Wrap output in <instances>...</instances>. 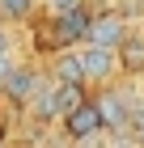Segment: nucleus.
Wrapping results in <instances>:
<instances>
[{
    "label": "nucleus",
    "instance_id": "nucleus-1",
    "mask_svg": "<svg viewBox=\"0 0 144 148\" xmlns=\"http://www.w3.org/2000/svg\"><path fill=\"white\" fill-rule=\"evenodd\" d=\"M47 85V72L43 68H30V64H13L4 76H0V97L4 102H13V106H30L34 102V93Z\"/></svg>",
    "mask_w": 144,
    "mask_h": 148
},
{
    "label": "nucleus",
    "instance_id": "nucleus-2",
    "mask_svg": "<svg viewBox=\"0 0 144 148\" xmlns=\"http://www.w3.org/2000/svg\"><path fill=\"white\" fill-rule=\"evenodd\" d=\"M132 93L136 89H123V85H102V93L93 97L102 110V127H106V136H119L132 127Z\"/></svg>",
    "mask_w": 144,
    "mask_h": 148
},
{
    "label": "nucleus",
    "instance_id": "nucleus-3",
    "mask_svg": "<svg viewBox=\"0 0 144 148\" xmlns=\"http://www.w3.org/2000/svg\"><path fill=\"white\" fill-rule=\"evenodd\" d=\"M81 68H85V85H114L119 80V55L110 47H93V42H81Z\"/></svg>",
    "mask_w": 144,
    "mask_h": 148
},
{
    "label": "nucleus",
    "instance_id": "nucleus-4",
    "mask_svg": "<svg viewBox=\"0 0 144 148\" xmlns=\"http://www.w3.org/2000/svg\"><path fill=\"white\" fill-rule=\"evenodd\" d=\"M59 127H64V140H89V136H106V127H102V110L93 97H85L81 106H72V110L59 119Z\"/></svg>",
    "mask_w": 144,
    "mask_h": 148
},
{
    "label": "nucleus",
    "instance_id": "nucleus-5",
    "mask_svg": "<svg viewBox=\"0 0 144 148\" xmlns=\"http://www.w3.org/2000/svg\"><path fill=\"white\" fill-rule=\"evenodd\" d=\"M132 25H127V17H123L119 9H106V13H89V30H85V42L93 47H119L123 34H127Z\"/></svg>",
    "mask_w": 144,
    "mask_h": 148
},
{
    "label": "nucleus",
    "instance_id": "nucleus-6",
    "mask_svg": "<svg viewBox=\"0 0 144 148\" xmlns=\"http://www.w3.org/2000/svg\"><path fill=\"white\" fill-rule=\"evenodd\" d=\"M85 30H89V9L51 17V25H47V34H51V42H55L59 51H64V47H81L85 42Z\"/></svg>",
    "mask_w": 144,
    "mask_h": 148
},
{
    "label": "nucleus",
    "instance_id": "nucleus-7",
    "mask_svg": "<svg viewBox=\"0 0 144 148\" xmlns=\"http://www.w3.org/2000/svg\"><path fill=\"white\" fill-rule=\"evenodd\" d=\"M114 55H119V76H144V30H127Z\"/></svg>",
    "mask_w": 144,
    "mask_h": 148
},
{
    "label": "nucleus",
    "instance_id": "nucleus-8",
    "mask_svg": "<svg viewBox=\"0 0 144 148\" xmlns=\"http://www.w3.org/2000/svg\"><path fill=\"white\" fill-rule=\"evenodd\" d=\"M47 76H51V80H59V85H85L81 51H76V47H64V51H55V59H51Z\"/></svg>",
    "mask_w": 144,
    "mask_h": 148
},
{
    "label": "nucleus",
    "instance_id": "nucleus-9",
    "mask_svg": "<svg viewBox=\"0 0 144 148\" xmlns=\"http://www.w3.org/2000/svg\"><path fill=\"white\" fill-rule=\"evenodd\" d=\"M38 13V0H0V25H25Z\"/></svg>",
    "mask_w": 144,
    "mask_h": 148
},
{
    "label": "nucleus",
    "instance_id": "nucleus-10",
    "mask_svg": "<svg viewBox=\"0 0 144 148\" xmlns=\"http://www.w3.org/2000/svg\"><path fill=\"white\" fill-rule=\"evenodd\" d=\"M17 64V38H13V30L9 25H0V76Z\"/></svg>",
    "mask_w": 144,
    "mask_h": 148
},
{
    "label": "nucleus",
    "instance_id": "nucleus-11",
    "mask_svg": "<svg viewBox=\"0 0 144 148\" xmlns=\"http://www.w3.org/2000/svg\"><path fill=\"white\" fill-rule=\"evenodd\" d=\"M38 9H47V17H64V13L85 9V0H38Z\"/></svg>",
    "mask_w": 144,
    "mask_h": 148
},
{
    "label": "nucleus",
    "instance_id": "nucleus-12",
    "mask_svg": "<svg viewBox=\"0 0 144 148\" xmlns=\"http://www.w3.org/2000/svg\"><path fill=\"white\" fill-rule=\"evenodd\" d=\"M127 136H132V140H136V144H140V148H144V119H140V123H136V127H132V131H127Z\"/></svg>",
    "mask_w": 144,
    "mask_h": 148
},
{
    "label": "nucleus",
    "instance_id": "nucleus-13",
    "mask_svg": "<svg viewBox=\"0 0 144 148\" xmlns=\"http://www.w3.org/2000/svg\"><path fill=\"white\" fill-rule=\"evenodd\" d=\"M0 148H13V136H9V127L0 123Z\"/></svg>",
    "mask_w": 144,
    "mask_h": 148
},
{
    "label": "nucleus",
    "instance_id": "nucleus-14",
    "mask_svg": "<svg viewBox=\"0 0 144 148\" xmlns=\"http://www.w3.org/2000/svg\"><path fill=\"white\" fill-rule=\"evenodd\" d=\"M43 148H72V140H51V144H43Z\"/></svg>",
    "mask_w": 144,
    "mask_h": 148
},
{
    "label": "nucleus",
    "instance_id": "nucleus-15",
    "mask_svg": "<svg viewBox=\"0 0 144 148\" xmlns=\"http://www.w3.org/2000/svg\"><path fill=\"white\" fill-rule=\"evenodd\" d=\"M136 9H140V13H144V0H136Z\"/></svg>",
    "mask_w": 144,
    "mask_h": 148
},
{
    "label": "nucleus",
    "instance_id": "nucleus-16",
    "mask_svg": "<svg viewBox=\"0 0 144 148\" xmlns=\"http://www.w3.org/2000/svg\"><path fill=\"white\" fill-rule=\"evenodd\" d=\"M140 30H144V21H140Z\"/></svg>",
    "mask_w": 144,
    "mask_h": 148
}]
</instances>
